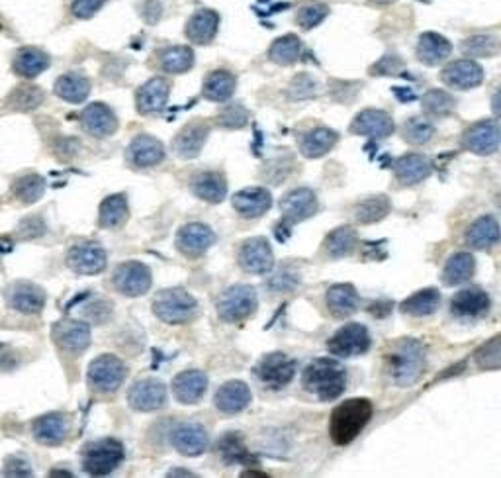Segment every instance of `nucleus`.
I'll return each instance as SVG.
<instances>
[{
  "label": "nucleus",
  "mask_w": 501,
  "mask_h": 478,
  "mask_svg": "<svg viewBox=\"0 0 501 478\" xmlns=\"http://www.w3.org/2000/svg\"><path fill=\"white\" fill-rule=\"evenodd\" d=\"M386 368L391 382L398 387H413L427 368L425 347L413 337L400 339L386 355Z\"/></svg>",
  "instance_id": "1"
},
{
  "label": "nucleus",
  "mask_w": 501,
  "mask_h": 478,
  "mask_svg": "<svg viewBox=\"0 0 501 478\" xmlns=\"http://www.w3.org/2000/svg\"><path fill=\"white\" fill-rule=\"evenodd\" d=\"M302 385L321 402H333L341 398L347 388V371L337 359L318 357L306 366Z\"/></svg>",
  "instance_id": "2"
},
{
  "label": "nucleus",
  "mask_w": 501,
  "mask_h": 478,
  "mask_svg": "<svg viewBox=\"0 0 501 478\" xmlns=\"http://www.w3.org/2000/svg\"><path fill=\"white\" fill-rule=\"evenodd\" d=\"M374 406L369 398H349L333 409L329 435L335 445L353 443L372 420Z\"/></svg>",
  "instance_id": "3"
},
{
  "label": "nucleus",
  "mask_w": 501,
  "mask_h": 478,
  "mask_svg": "<svg viewBox=\"0 0 501 478\" xmlns=\"http://www.w3.org/2000/svg\"><path fill=\"white\" fill-rule=\"evenodd\" d=\"M126 449L114 437L92 441L83 449V469L92 476H106L124 462Z\"/></svg>",
  "instance_id": "4"
},
{
  "label": "nucleus",
  "mask_w": 501,
  "mask_h": 478,
  "mask_svg": "<svg viewBox=\"0 0 501 478\" xmlns=\"http://www.w3.org/2000/svg\"><path fill=\"white\" fill-rule=\"evenodd\" d=\"M196 312V298L183 289H162L153 298V313L165 324H186Z\"/></svg>",
  "instance_id": "5"
},
{
  "label": "nucleus",
  "mask_w": 501,
  "mask_h": 478,
  "mask_svg": "<svg viewBox=\"0 0 501 478\" xmlns=\"http://www.w3.org/2000/svg\"><path fill=\"white\" fill-rule=\"evenodd\" d=\"M256 308H259V296H256V291L249 284L229 286L218 298V303H215V312L227 324L247 320L256 312Z\"/></svg>",
  "instance_id": "6"
},
{
  "label": "nucleus",
  "mask_w": 501,
  "mask_h": 478,
  "mask_svg": "<svg viewBox=\"0 0 501 478\" xmlns=\"http://www.w3.org/2000/svg\"><path fill=\"white\" fill-rule=\"evenodd\" d=\"M128 375V366L116 355H100L89 365L87 380L94 392H114Z\"/></svg>",
  "instance_id": "7"
},
{
  "label": "nucleus",
  "mask_w": 501,
  "mask_h": 478,
  "mask_svg": "<svg viewBox=\"0 0 501 478\" xmlns=\"http://www.w3.org/2000/svg\"><path fill=\"white\" fill-rule=\"evenodd\" d=\"M255 375L261 380V385L270 390H282L288 387L296 375V361L287 353H268L256 363Z\"/></svg>",
  "instance_id": "8"
},
{
  "label": "nucleus",
  "mask_w": 501,
  "mask_h": 478,
  "mask_svg": "<svg viewBox=\"0 0 501 478\" xmlns=\"http://www.w3.org/2000/svg\"><path fill=\"white\" fill-rule=\"evenodd\" d=\"M371 349V334L367 325L362 324H347L339 332H335L328 341L329 355L337 359L359 357Z\"/></svg>",
  "instance_id": "9"
},
{
  "label": "nucleus",
  "mask_w": 501,
  "mask_h": 478,
  "mask_svg": "<svg viewBox=\"0 0 501 478\" xmlns=\"http://www.w3.org/2000/svg\"><path fill=\"white\" fill-rule=\"evenodd\" d=\"M112 282L120 294L130 296V298L143 296L149 289H151V282H153L151 269L140 261H126L118 265V269L114 271Z\"/></svg>",
  "instance_id": "10"
},
{
  "label": "nucleus",
  "mask_w": 501,
  "mask_h": 478,
  "mask_svg": "<svg viewBox=\"0 0 501 478\" xmlns=\"http://www.w3.org/2000/svg\"><path fill=\"white\" fill-rule=\"evenodd\" d=\"M239 265L249 275H266L275 267V253L266 238H251L241 243Z\"/></svg>",
  "instance_id": "11"
},
{
  "label": "nucleus",
  "mask_w": 501,
  "mask_h": 478,
  "mask_svg": "<svg viewBox=\"0 0 501 478\" xmlns=\"http://www.w3.org/2000/svg\"><path fill=\"white\" fill-rule=\"evenodd\" d=\"M319 208L318 197L311 188H294L290 193H287L280 200V212L284 222L288 224H300L309 220Z\"/></svg>",
  "instance_id": "12"
},
{
  "label": "nucleus",
  "mask_w": 501,
  "mask_h": 478,
  "mask_svg": "<svg viewBox=\"0 0 501 478\" xmlns=\"http://www.w3.org/2000/svg\"><path fill=\"white\" fill-rule=\"evenodd\" d=\"M128 402L135 412H155L167 404V387L159 378H141L131 385Z\"/></svg>",
  "instance_id": "13"
},
{
  "label": "nucleus",
  "mask_w": 501,
  "mask_h": 478,
  "mask_svg": "<svg viewBox=\"0 0 501 478\" xmlns=\"http://www.w3.org/2000/svg\"><path fill=\"white\" fill-rule=\"evenodd\" d=\"M53 341H56L61 351L80 355L90 345V327L80 320L65 318L53 325Z\"/></svg>",
  "instance_id": "14"
},
{
  "label": "nucleus",
  "mask_w": 501,
  "mask_h": 478,
  "mask_svg": "<svg viewBox=\"0 0 501 478\" xmlns=\"http://www.w3.org/2000/svg\"><path fill=\"white\" fill-rule=\"evenodd\" d=\"M210 437L204 426L196 421L177 423L171 431V445L184 457H198L208 449Z\"/></svg>",
  "instance_id": "15"
},
{
  "label": "nucleus",
  "mask_w": 501,
  "mask_h": 478,
  "mask_svg": "<svg viewBox=\"0 0 501 478\" xmlns=\"http://www.w3.org/2000/svg\"><path fill=\"white\" fill-rule=\"evenodd\" d=\"M106 263L108 257L104 248L92 241L73 245L69 253H67V265H69V269H73L77 275H99V272L106 269Z\"/></svg>",
  "instance_id": "16"
},
{
  "label": "nucleus",
  "mask_w": 501,
  "mask_h": 478,
  "mask_svg": "<svg viewBox=\"0 0 501 478\" xmlns=\"http://www.w3.org/2000/svg\"><path fill=\"white\" fill-rule=\"evenodd\" d=\"M214 243H215L214 229L200 222L184 224L177 234V250L184 257H191V259L204 255Z\"/></svg>",
  "instance_id": "17"
},
{
  "label": "nucleus",
  "mask_w": 501,
  "mask_h": 478,
  "mask_svg": "<svg viewBox=\"0 0 501 478\" xmlns=\"http://www.w3.org/2000/svg\"><path fill=\"white\" fill-rule=\"evenodd\" d=\"M490 294H487L480 286H468V289L460 291L451 300L453 316L463 320H476L484 318L490 312Z\"/></svg>",
  "instance_id": "18"
},
{
  "label": "nucleus",
  "mask_w": 501,
  "mask_h": 478,
  "mask_svg": "<svg viewBox=\"0 0 501 478\" xmlns=\"http://www.w3.org/2000/svg\"><path fill=\"white\" fill-rule=\"evenodd\" d=\"M463 145L476 155H494L499 147V126L496 120H484L470 126L463 135Z\"/></svg>",
  "instance_id": "19"
},
{
  "label": "nucleus",
  "mask_w": 501,
  "mask_h": 478,
  "mask_svg": "<svg viewBox=\"0 0 501 478\" xmlns=\"http://www.w3.org/2000/svg\"><path fill=\"white\" fill-rule=\"evenodd\" d=\"M350 132L355 135H364V138L372 140H386L394 133V120L384 111H362L355 116L353 124H350Z\"/></svg>",
  "instance_id": "20"
},
{
  "label": "nucleus",
  "mask_w": 501,
  "mask_h": 478,
  "mask_svg": "<svg viewBox=\"0 0 501 478\" xmlns=\"http://www.w3.org/2000/svg\"><path fill=\"white\" fill-rule=\"evenodd\" d=\"M6 304L20 313H39L46 306V292L34 282H15L6 291Z\"/></svg>",
  "instance_id": "21"
},
{
  "label": "nucleus",
  "mask_w": 501,
  "mask_h": 478,
  "mask_svg": "<svg viewBox=\"0 0 501 478\" xmlns=\"http://www.w3.org/2000/svg\"><path fill=\"white\" fill-rule=\"evenodd\" d=\"M208 135H210L208 122L194 120L177 133V138L172 142V152L181 159H194L200 155L202 147L206 145Z\"/></svg>",
  "instance_id": "22"
},
{
  "label": "nucleus",
  "mask_w": 501,
  "mask_h": 478,
  "mask_svg": "<svg viewBox=\"0 0 501 478\" xmlns=\"http://www.w3.org/2000/svg\"><path fill=\"white\" fill-rule=\"evenodd\" d=\"M253 400L251 390L243 380H227L218 388L214 396V406L220 409L222 414L234 416L245 409Z\"/></svg>",
  "instance_id": "23"
},
{
  "label": "nucleus",
  "mask_w": 501,
  "mask_h": 478,
  "mask_svg": "<svg viewBox=\"0 0 501 478\" xmlns=\"http://www.w3.org/2000/svg\"><path fill=\"white\" fill-rule=\"evenodd\" d=\"M71 431V421L69 416L61 414V412H53L46 414L42 418H37L34 421V437L37 443L47 445V447H56L61 445L67 435Z\"/></svg>",
  "instance_id": "24"
},
{
  "label": "nucleus",
  "mask_w": 501,
  "mask_h": 478,
  "mask_svg": "<svg viewBox=\"0 0 501 478\" xmlns=\"http://www.w3.org/2000/svg\"><path fill=\"white\" fill-rule=\"evenodd\" d=\"M441 77H443V83L449 85L451 89L468 90V89H476L482 85L484 69L476 61L460 59V61L446 65Z\"/></svg>",
  "instance_id": "25"
},
{
  "label": "nucleus",
  "mask_w": 501,
  "mask_h": 478,
  "mask_svg": "<svg viewBox=\"0 0 501 478\" xmlns=\"http://www.w3.org/2000/svg\"><path fill=\"white\" fill-rule=\"evenodd\" d=\"M169 92L171 85L167 79L153 77L149 79L143 87L138 89L135 94V104H138V111L141 114H157L169 102Z\"/></svg>",
  "instance_id": "26"
},
{
  "label": "nucleus",
  "mask_w": 501,
  "mask_h": 478,
  "mask_svg": "<svg viewBox=\"0 0 501 478\" xmlns=\"http://www.w3.org/2000/svg\"><path fill=\"white\" fill-rule=\"evenodd\" d=\"M80 124L94 138H108V135H112L118 130V118L112 112V108H108L102 102H94L89 104L83 114H80Z\"/></svg>",
  "instance_id": "27"
},
{
  "label": "nucleus",
  "mask_w": 501,
  "mask_h": 478,
  "mask_svg": "<svg viewBox=\"0 0 501 478\" xmlns=\"http://www.w3.org/2000/svg\"><path fill=\"white\" fill-rule=\"evenodd\" d=\"M234 210L243 218H261L273 207V195L266 188H243L232 198Z\"/></svg>",
  "instance_id": "28"
},
{
  "label": "nucleus",
  "mask_w": 501,
  "mask_h": 478,
  "mask_svg": "<svg viewBox=\"0 0 501 478\" xmlns=\"http://www.w3.org/2000/svg\"><path fill=\"white\" fill-rule=\"evenodd\" d=\"M208 388V377L206 373L196 371H183L172 380V394L174 398H177L181 404H196L202 398H204Z\"/></svg>",
  "instance_id": "29"
},
{
  "label": "nucleus",
  "mask_w": 501,
  "mask_h": 478,
  "mask_svg": "<svg viewBox=\"0 0 501 478\" xmlns=\"http://www.w3.org/2000/svg\"><path fill=\"white\" fill-rule=\"evenodd\" d=\"M128 159L140 169L157 167L165 159V147L151 135H138L128 147Z\"/></svg>",
  "instance_id": "30"
},
{
  "label": "nucleus",
  "mask_w": 501,
  "mask_h": 478,
  "mask_svg": "<svg viewBox=\"0 0 501 478\" xmlns=\"http://www.w3.org/2000/svg\"><path fill=\"white\" fill-rule=\"evenodd\" d=\"M464 241L472 250H478V251L492 250L499 241V224L496 218L480 216L478 220H474L466 229Z\"/></svg>",
  "instance_id": "31"
},
{
  "label": "nucleus",
  "mask_w": 501,
  "mask_h": 478,
  "mask_svg": "<svg viewBox=\"0 0 501 478\" xmlns=\"http://www.w3.org/2000/svg\"><path fill=\"white\" fill-rule=\"evenodd\" d=\"M431 171H433L431 161L425 155H419V154L402 155L394 163V175L403 186L423 183L431 175Z\"/></svg>",
  "instance_id": "32"
},
{
  "label": "nucleus",
  "mask_w": 501,
  "mask_h": 478,
  "mask_svg": "<svg viewBox=\"0 0 501 478\" xmlns=\"http://www.w3.org/2000/svg\"><path fill=\"white\" fill-rule=\"evenodd\" d=\"M220 28V16L215 15L214 10H198L196 15L188 20L186 24V37L191 39L196 46H208L214 42L215 34H218Z\"/></svg>",
  "instance_id": "33"
},
{
  "label": "nucleus",
  "mask_w": 501,
  "mask_h": 478,
  "mask_svg": "<svg viewBox=\"0 0 501 478\" xmlns=\"http://www.w3.org/2000/svg\"><path fill=\"white\" fill-rule=\"evenodd\" d=\"M191 188L200 200L220 204L227 195V181L220 171H202L193 179Z\"/></svg>",
  "instance_id": "34"
},
{
  "label": "nucleus",
  "mask_w": 501,
  "mask_h": 478,
  "mask_svg": "<svg viewBox=\"0 0 501 478\" xmlns=\"http://www.w3.org/2000/svg\"><path fill=\"white\" fill-rule=\"evenodd\" d=\"M337 140H339V133L329 128H314L306 132L300 138V152L308 159H319L328 155L335 147Z\"/></svg>",
  "instance_id": "35"
},
{
  "label": "nucleus",
  "mask_w": 501,
  "mask_h": 478,
  "mask_svg": "<svg viewBox=\"0 0 501 478\" xmlns=\"http://www.w3.org/2000/svg\"><path fill=\"white\" fill-rule=\"evenodd\" d=\"M325 300H328V308L335 318L353 316L360 304L359 292L353 284H333Z\"/></svg>",
  "instance_id": "36"
},
{
  "label": "nucleus",
  "mask_w": 501,
  "mask_h": 478,
  "mask_svg": "<svg viewBox=\"0 0 501 478\" xmlns=\"http://www.w3.org/2000/svg\"><path fill=\"white\" fill-rule=\"evenodd\" d=\"M451 51H453V46L449 39L443 37L441 34H435V32L423 34L417 42V59L429 67H435V65L443 63L446 58L451 56Z\"/></svg>",
  "instance_id": "37"
},
{
  "label": "nucleus",
  "mask_w": 501,
  "mask_h": 478,
  "mask_svg": "<svg viewBox=\"0 0 501 478\" xmlns=\"http://www.w3.org/2000/svg\"><path fill=\"white\" fill-rule=\"evenodd\" d=\"M476 272V259L468 251H458L449 257L443 269V282L446 286H458L468 282Z\"/></svg>",
  "instance_id": "38"
},
{
  "label": "nucleus",
  "mask_w": 501,
  "mask_h": 478,
  "mask_svg": "<svg viewBox=\"0 0 501 478\" xmlns=\"http://www.w3.org/2000/svg\"><path fill=\"white\" fill-rule=\"evenodd\" d=\"M357 243H359L357 229L350 226H341V228H335L331 234L325 238L321 250L329 259H343L357 250Z\"/></svg>",
  "instance_id": "39"
},
{
  "label": "nucleus",
  "mask_w": 501,
  "mask_h": 478,
  "mask_svg": "<svg viewBox=\"0 0 501 478\" xmlns=\"http://www.w3.org/2000/svg\"><path fill=\"white\" fill-rule=\"evenodd\" d=\"M235 87H237L235 75L218 69V71H212L206 77L204 85H202V94H204V99L212 102H225L234 97Z\"/></svg>",
  "instance_id": "40"
},
{
  "label": "nucleus",
  "mask_w": 501,
  "mask_h": 478,
  "mask_svg": "<svg viewBox=\"0 0 501 478\" xmlns=\"http://www.w3.org/2000/svg\"><path fill=\"white\" fill-rule=\"evenodd\" d=\"M439 306H441L439 289H423V291L412 294L410 298H405L400 304V310L403 313H408V316L423 318V316H431V313H435L439 310Z\"/></svg>",
  "instance_id": "41"
},
{
  "label": "nucleus",
  "mask_w": 501,
  "mask_h": 478,
  "mask_svg": "<svg viewBox=\"0 0 501 478\" xmlns=\"http://www.w3.org/2000/svg\"><path fill=\"white\" fill-rule=\"evenodd\" d=\"M49 67V56L37 48H24L15 58V73L24 79H34L42 75Z\"/></svg>",
  "instance_id": "42"
},
{
  "label": "nucleus",
  "mask_w": 501,
  "mask_h": 478,
  "mask_svg": "<svg viewBox=\"0 0 501 478\" xmlns=\"http://www.w3.org/2000/svg\"><path fill=\"white\" fill-rule=\"evenodd\" d=\"M130 207H128V197L126 195H110L106 197L100 204L99 212V224L106 229L120 228L128 220Z\"/></svg>",
  "instance_id": "43"
},
{
  "label": "nucleus",
  "mask_w": 501,
  "mask_h": 478,
  "mask_svg": "<svg viewBox=\"0 0 501 478\" xmlns=\"http://www.w3.org/2000/svg\"><path fill=\"white\" fill-rule=\"evenodd\" d=\"M56 94L65 102L80 104L89 99L90 94V80L78 73H67L57 79Z\"/></svg>",
  "instance_id": "44"
},
{
  "label": "nucleus",
  "mask_w": 501,
  "mask_h": 478,
  "mask_svg": "<svg viewBox=\"0 0 501 478\" xmlns=\"http://www.w3.org/2000/svg\"><path fill=\"white\" fill-rule=\"evenodd\" d=\"M161 69L171 75H181L193 69L194 65V51L186 46H174L161 51L159 56Z\"/></svg>",
  "instance_id": "45"
},
{
  "label": "nucleus",
  "mask_w": 501,
  "mask_h": 478,
  "mask_svg": "<svg viewBox=\"0 0 501 478\" xmlns=\"http://www.w3.org/2000/svg\"><path fill=\"white\" fill-rule=\"evenodd\" d=\"M304 53V46L300 37L296 36H282L268 49V59L277 65H294L300 61Z\"/></svg>",
  "instance_id": "46"
},
{
  "label": "nucleus",
  "mask_w": 501,
  "mask_h": 478,
  "mask_svg": "<svg viewBox=\"0 0 501 478\" xmlns=\"http://www.w3.org/2000/svg\"><path fill=\"white\" fill-rule=\"evenodd\" d=\"M390 210H391V207H390L388 197H384V195L371 197L367 200H362L355 208V220L364 226L381 222L390 214Z\"/></svg>",
  "instance_id": "47"
},
{
  "label": "nucleus",
  "mask_w": 501,
  "mask_h": 478,
  "mask_svg": "<svg viewBox=\"0 0 501 478\" xmlns=\"http://www.w3.org/2000/svg\"><path fill=\"white\" fill-rule=\"evenodd\" d=\"M422 104H423V111L429 116H435V118L451 116L456 108V101L453 94L439 90V89H433V90L425 92Z\"/></svg>",
  "instance_id": "48"
},
{
  "label": "nucleus",
  "mask_w": 501,
  "mask_h": 478,
  "mask_svg": "<svg viewBox=\"0 0 501 478\" xmlns=\"http://www.w3.org/2000/svg\"><path fill=\"white\" fill-rule=\"evenodd\" d=\"M12 193L22 204H34L46 193V181L39 175H26L15 183Z\"/></svg>",
  "instance_id": "49"
},
{
  "label": "nucleus",
  "mask_w": 501,
  "mask_h": 478,
  "mask_svg": "<svg viewBox=\"0 0 501 478\" xmlns=\"http://www.w3.org/2000/svg\"><path fill=\"white\" fill-rule=\"evenodd\" d=\"M433 135H435V126L423 116H413L403 126V138L412 145H423Z\"/></svg>",
  "instance_id": "50"
},
{
  "label": "nucleus",
  "mask_w": 501,
  "mask_h": 478,
  "mask_svg": "<svg viewBox=\"0 0 501 478\" xmlns=\"http://www.w3.org/2000/svg\"><path fill=\"white\" fill-rule=\"evenodd\" d=\"M499 49L497 37L492 34H478L463 42V51L470 58H492Z\"/></svg>",
  "instance_id": "51"
},
{
  "label": "nucleus",
  "mask_w": 501,
  "mask_h": 478,
  "mask_svg": "<svg viewBox=\"0 0 501 478\" xmlns=\"http://www.w3.org/2000/svg\"><path fill=\"white\" fill-rule=\"evenodd\" d=\"M218 451L227 462H251L249 451L239 433H225L218 441Z\"/></svg>",
  "instance_id": "52"
},
{
  "label": "nucleus",
  "mask_w": 501,
  "mask_h": 478,
  "mask_svg": "<svg viewBox=\"0 0 501 478\" xmlns=\"http://www.w3.org/2000/svg\"><path fill=\"white\" fill-rule=\"evenodd\" d=\"M44 101V92L37 87H18L15 92L10 94L8 106L15 108V111H34L36 106L42 104Z\"/></svg>",
  "instance_id": "53"
},
{
  "label": "nucleus",
  "mask_w": 501,
  "mask_h": 478,
  "mask_svg": "<svg viewBox=\"0 0 501 478\" xmlns=\"http://www.w3.org/2000/svg\"><path fill=\"white\" fill-rule=\"evenodd\" d=\"M328 15H329V6H325L321 3H309L297 10L296 22L302 30H311V28H316V26H319L325 18H328Z\"/></svg>",
  "instance_id": "54"
},
{
  "label": "nucleus",
  "mask_w": 501,
  "mask_h": 478,
  "mask_svg": "<svg viewBox=\"0 0 501 478\" xmlns=\"http://www.w3.org/2000/svg\"><path fill=\"white\" fill-rule=\"evenodd\" d=\"M318 90H319L318 80L308 73H302L292 79V83L288 87V97L294 101H306V99H314Z\"/></svg>",
  "instance_id": "55"
},
{
  "label": "nucleus",
  "mask_w": 501,
  "mask_h": 478,
  "mask_svg": "<svg viewBox=\"0 0 501 478\" xmlns=\"http://www.w3.org/2000/svg\"><path fill=\"white\" fill-rule=\"evenodd\" d=\"M218 124L225 130H241L249 124V112L241 104H232L218 114Z\"/></svg>",
  "instance_id": "56"
},
{
  "label": "nucleus",
  "mask_w": 501,
  "mask_h": 478,
  "mask_svg": "<svg viewBox=\"0 0 501 478\" xmlns=\"http://www.w3.org/2000/svg\"><path fill=\"white\" fill-rule=\"evenodd\" d=\"M476 361L480 368H485V371H496L499 368L501 363V351H499V337H494L476 353Z\"/></svg>",
  "instance_id": "57"
},
{
  "label": "nucleus",
  "mask_w": 501,
  "mask_h": 478,
  "mask_svg": "<svg viewBox=\"0 0 501 478\" xmlns=\"http://www.w3.org/2000/svg\"><path fill=\"white\" fill-rule=\"evenodd\" d=\"M104 3L106 0H73L71 12L80 20H89L97 15V12L104 6Z\"/></svg>",
  "instance_id": "58"
},
{
  "label": "nucleus",
  "mask_w": 501,
  "mask_h": 478,
  "mask_svg": "<svg viewBox=\"0 0 501 478\" xmlns=\"http://www.w3.org/2000/svg\"><path fill=\"white\" fill-rule=\"evenodd\" d=\"M403 61L396 56V53H388L381 61H378L372 69L371 75H398L402 71Z\"/></svg>",
  "instance_id": "59"
},
{
  "label": "nucleus",
  "mask_w": 501,
  "mask_h": 478,
  "mask_svg": "<svg viewBox=\"0 0 501 478\" xmlns=\"http://www.w3.org/2000/svg\"><path fill=\"white\" fill-rule=\"evenodd\" d=\"M297 284H300V279H297L296 275H290L288 271H280L278 275H275L268 281L270 291H275V292H290L296 289Z\"/></svg>",
  "instance_id": "60"
},
{
  "label": "nucleus",
  "mask_w": 501,
  "mask_h": 478,
  "mask_svg": "<svg viewBox=\"0 0 501 478\" xmlns=\"http://www.w3.org/2000/svg\"><path fill=\"white\" fill-rule=\"evenodd\" d=\"M5 474L8 476H30L32 467L24 457H8L5 464Z\"/></svg>",
  "instance_id": "61"
},
{
  "label": "nucleus",
  "mask_w": 501,
  "mask_h": 478,
  "mask_svg": "<svg viewBox=\"0 0 501 478\" xmlns=\"http://www.w3.org/2000/svg\"><path fill=\"white\" fill-rule=\"evenodd\" d=\"M20 231H22V238H26V239L39 238V236H44L46 226L42 220H39V216H32V218H28V220H24L20 224Z\"/></svg>",
  "instance_id": "62"
},
{
  "label": "nucleus",
  "mask_w": 501,
  "mask_h": 478,
  "mask_svg": "<svg viewBox=\"0 0 501 478\" xmlns=\"http://www.w3.org/2000/svg\"><path fill=\"white\" fill-rule=\"evenodd\" d=\"M372 3H374V5H381V6H384V5H391V3H396V0H372Z\"/></svg>",
  "instance_id": "63"
}]
</instances>
